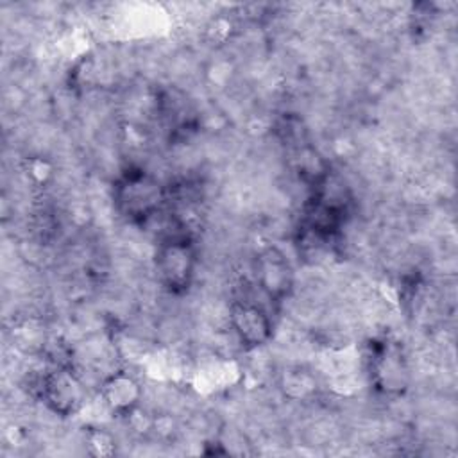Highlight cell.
Listing matches in <instances>:
<instances>
[{
	"label": "cell",
	"instance_id": "cell-1",
	"mask_svg": "<svg viewBox=\"0 0 458 458\" xmlns=\"http://www.w3.org/2000/svg\"><path fill=\"white\" fill-rule=\"evenodd\" d=\"M197 250L186 233H165L157 240L154 268L157 281L174 295L184 293L195 276Z\"/></svg>",
	"mask_w": 458,
	"mask_h": 458
},
{
	"label": "cell",
	"instance_id": "cell-2",
	"mask_svg": "<svg viewBox=\"0 0 458 458\" xmlns=\"http://www.w3.org/2000/svg\"><path fill=\"white\" fill-rule=\"evenodd\" d=\"M116 209L134 224L152 220L165 202V188L145 170H127L114 184Z\"/></svg>",
	"mask_w": 458,
	"mask_h": 458
},
{
	"label": "cell",
	"instance_id": "cell-3",
	"mask_svg": "<svg viewBox=\"0 0 458 458\" xmlns=\"http://www.w3.org/2000/svg\"><path fill=\"white\" fill-rule=\"evenodd\" d=\"M39 394L48 410L59 417L75 415L86 401V388L68 365H57L43 374Z\"/></svg>",
	"mask_w": 458,
	"mask_h": 458
},
{
	"label": "cell",
	"instance_id": "cell-4",
	"mask_svg": "<svg viewBox=\"0 0 458 458\" xmlns=\"http://www.w3.org/2000/svg\"><path fill=\"white\" fill-rule=\"evenodd\" d=\"M256 283L274 302H281L293 286V268L286 254L274 245L259 250L254 261Z\"/></svg>",
	"mask_w": 458,
	"mask_h": 458
},
{
	"label": "cell",
	"instance_id": "cell-5",
	"mask_svg": "<svg viewBox=\"0 0 458 458\" xmlns=\"http://www.w3.org/2000/svg\"><path fill=\"white\" fill-rule=\"evenodd\" d=\"M231 327L247 349H256L265 345L272 336V320L265 308L250 301H234L229 310Z\"/></svg>",
	"mask_w": 458,
	"mask_h": 458
},
{
	"label": "cell",
	"instance_id": "cell-6",
	"mask_svg": "<svg viewBox=\"0 0 458 458\" xmlns=\"http://www.w3.org/2000/svg\"><path fill=\"white\" fill-rule=\"evenodd\" d=\"M100 395L107 410L114 415H131L141 399V386L134 376L118 370L104 379Z\"/></svg>",
	"mask_w": 458,
	"mask_h": 458
},
{
	"label": "cell",
	"instance_id": "cell-7",
	"mask_svg": "<svg viewBox=\"0 0 458 458\" xmlns=\"http://www.w3.org/2000/svg\"><path fill=\"white\" fill-rule=\"evenodd\" d=\"M376 377L379 379V386L399 388L404 385V367L401 363V356L388 347H383L376 356Z\"/></svg>",
	"mask_w": 458,
	"mask_h": 458
}]
</instances>
